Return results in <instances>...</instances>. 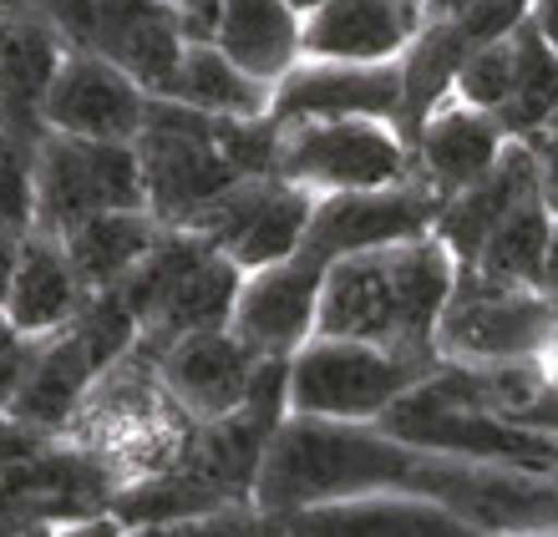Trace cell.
<instances>
[{
    "label": "cell",
    "instance_id": "obj_1",
    "mask_svg": "<svg viewBox=\"0 0 558 537\" xmlns=\"http://www.w3.org/2000/svg\"><path fill=\"white\" fill-rule=\"evenodd\" d=\"M457 290V259L437 239L330 264L320 300L325 340H355L407 361H441L437 330Z\"/></svg>",
    "mask_w": 558,
    "mask_h": 537
},
{
    "label": "cell",
    "instance_id": "obj_2",
    "mask_svg": "<svg viewBox=\"0 0 558 537\" xmlns=\"http://www.w3.org/2000/svg\"><path fill=\"white\" fill-rule=\"evenodd\" d=\"M447 361H407L391 350L315 334L290 361V416L330 426H376Z\"/></svg>",
    "mask_w": 558,
    "mask_h": 537
},
{
    "label": "cell",
    "instance_id": "obj_3",
    "mask_svg": "<svg viewBox=\"0 0 558 537\" xmlns=\"http://www.w3.org/2000/svg\"><path fill=\"white\" fill-rule=\"evenodd\" d=\"M223 117L193 112L183 102H147V122L137 137V162L147 183V213L162 229H189L208 204H219L223 193H234L250 178L223 158L219 147Z\"/></svg>",
    "mask_w": 558,
    "mask_h": 537
},
{
    "label": "cell",
    "instance_id": "obj_4",
    "mask_svg": "<svg viewBox=\"0 0 558 537\" xmlns=\"http://www.w3.org/2000/svg\"><path fill=\"white\" fill-rule=\"evenodd\" d=\"M441 361L452 365H523L558 350V300L544 290H513L457 269L452 305L437 330Z\"/></svg>",
    "mask_w": 558,
    "mask_h": 537
},
{
    "label": "cell",
    "instance_id": "obj_5",
    "mask_svg": "<svg viewBox=\"0 0 558 537\" xmlns=\"http://www.w3.org/2000/svg\"><path fill=\"white\" fill-rule=\"evenodd\" d=\"M102 213H147L137 147L46 132L36 147V229L66 239Z\"/></svg>",
    "mask_w": 558,
    "mask_h": 537
},
{
    "label": "cell",
    "instance_id": "obj_6",
    "mask_svg": "<svg viewBox=\"0 0 558 537\" xmlns=\"http://www.w3.org/2000/svg\"><path fill=\"white\" fill-rule=\"evenodd\" d=\"M46 15L72 51L107 57L147 97L173 91L189 41L168 0H46Z\"/></svg>",
    "mask_w": 558,
    "mask_h": 537
},
{
    "label": "cell",
    "instance_id": "obj_7",
    "mask_svg": "<svg viewBox=\"0 0 558 537\" xmlns=\"http://www.w3.org/2000/svg\"><path fill=\"white\" fill-rule=\"evenodd\" d=\"M412 147L386 122H300L279 127V173L284 183L320 193H376L407 183Z\"/></svg>",
    "mask_w": 558,
    "mask_h": 537
},
{
    "label": "cell",
    "instance_id": "obj_8",
    "mask_svg": "<svg viewBox=\"0 0 558 537\" xmlns=\"http://www.w3.org/2000/svg\"><path fill=\"white\" fill-rule=\"evenodd\" d=\"M441 193L426 178H407L397 188H376V193H330L320 198L315 218H310L305 248L310 259H320L325 269L355 254H376V248H397L432 239L441 218Z\"/></svg>",
    "mask_w": 558,
    "mask_h": 537
},
{
    "label": "cell",
    "instance_id": "obj_9",
    "mask_svg": "<svg viewBox=\"0 0 558 537\" xmlns=\"http://www.w3.org/2000/svg\"><path fill=\"white\" fill-rule=\"evenodd\" d=\"M325 274L330 269L320 259H310V254H294L284 264L259 269V274H244L229 330L265 361H294L320 330Z\"/></svg>",
    "mask_w": 558,
    "mask_h": 537
},
{
    "label": "cell",
    "instance_id": "obj_10",
    "mask_svg": "<svg viewBox=\"0 0 558 537\" xmlns=\"http://www.w3.org/2000/svg\"><path fill=\"white\" fill-rule=\"evenodd\" d=\"M147 102L153 97L122 66H112L107 57H92V51H72L61 61L51 91H46L41 117H46V132H61V137L133 147L143 137Z\"/></svg>",
    "mask_w": 558,
    "mask_h": 537
},
{
    "label": "cell",
    "instance_id": "obj_11",
    "mask_svg": "<svg viewBox=\"0 0 558 537\" xmlns=\"http://www.w3.org/2000/svg\"><path fill=\"white\" fill-rule=\"evenodd\" d=\"M239 290H244V269L198 239L189 259L178 264V274L168 279V290L158 294V305L147 309L133 355L158 365L168 350H178L193 334L229 330L239 309Z\"/></svg>",
    "mask_w": 558,
    "mask_h": 537
},
{
    "label": "cell",
    "instance_id": "obj_12",
    "mask_svg": "<svg viewBox=\"0 0 558 537\" xmlns=\"http://www.w3.org/2000/svg\"><path fill=\"white\" fill-rule=\"evenodd\" d=\"M401 117V66H336L310 61L275 87L269 122H397Z\"/></svg>",
    "mask_w": 558,
    "mask_h": 537
},
{
    "label": "cell",
    "instance_id": "obj_13",
    "mask_svg": "<svg viewBox=\"0 0 558 537\" xmlns=\"http://www.w3.org/2000/svg\"><path fill=\"white\" fill-rule=\"evenodd\" d=\"M259 370H265V355H254L234 330L193 334L158 361L162 391L173 395V406L193 426H214L250 406Z\"/></svg>",
    "mask_w": 558,
    "mask_h": 537
},
{
    "label": "cell",
    "instance_id": "obj_14",
    "mask_svg": "<svg viewBox=\"0 0 558 537\" xmlns=\"http://www.w3.org/2000/svg\"><path fill=\"white\" fill-rule=\"evenodd\" d=\"M426 30V5L416 0H330L305 15L300 51L336 66H397Z\"/></svg>",
    "mask_w": 558,
    "mask_h": 537
},
{
    "label": "cell",
    "instance_id": "obj_15",
    "mask_svg": "<svg viewBox=\"0 0 558 537\" xmlns=\"http://www.w3.org/2000/svg\"><path fill=\"white\" fill-rule=\"evenodd\" d=\"M72 46L41 11L0 15V127L15 132L26 147L46 143V91L57 82Z\"/></svg>",
    "mask_w": 558,
    "mask_h": 537
},
{
    "label": "cell",
    "instance_id": "obj_16",
    "mask_svg": "<svg viewBox=\"0 0 558 537\" xmlns=\"http://www.w3.org/2000/svg\"><path fill=\"white\" fill-rule=\"evenodd\" d=\"M102 376H107L102 355L82 340V330H61L36 345V361H31L26 380L15 386V395L5 401L0 416L15 426H31V431L66 436L76 411L87 406L92 386Z\"/></svg>",
    "mask_w": 558,
    "mask_h": 537
},
{
    "label": "cell",
    "instance_id": "obj_17",
    "mask_svg": "<svg viewBox=\"0 0 558 537\" xmlns=\"http://www.w3.org/2000/svg\"><path fill=\"white\" fill-rule=\"evenodd\" d=\"M533 198H544V168H538V152H533L529 143H508L502 147V158H498V168H493L477 188L457 193L452 204L441 208L432 239L452 254L457 269H472L477 254H483V244L493 239V229H498L508 213H518L523 204H533Z\"/></svg>",
    "mask_w": 558,
    "mask_h": 537
},
{
    "label": "cell",
    "instance_id": "obj_18",
    "mask_svg": "<svg viewBox=\"0 0 558 537\" xmlns=\"http://www.w3.org/2000/svg\"><path fill=\"white\" fill-rule=\"evenodd\" d=\"M284 537H483L457 512L416 497H351L284 512Z\"/></svg>",
    "mask_w": 558,
    "mask_h": 537
},
{
    "label": "cell",
    "instance_id": "obj_19",
    "mask_svg": "<svg viewBox=\"0 0 558 537\" xmlns=\"http://www.w3.org/2000/svg\"><path fill=\"white\" fill-rule=\"evenodd\" d=\"M87 300L92 294L82 290V279H76L61 239L36 229L21 244V269H15L11 300H5V320L26 334V340H51V334L72 330L82 320Z\"/></svg>",
    "mask_w": 558,
    "mask_h": 537
},
{
    "label": "cell",
    "instance_id": "obj_20",
    "mask_svg": "<svg viewBox=\"0 0 558 537\" xmlns=\"http://www.w3.org/2000/svg\"><path fill=\"white\" fill-rule=\"evenodd\" d=\"M502 147H508V137H502L498 117L472 112V107L457 102V107H441V112L426 122L412 152H416V162H422V178L441 193V204H452L457 193L477 188V183L498 168Z\"/></svg>",
    "mask_w": 558,
    "mask_h": 537
},
{
    "label": "cell",
    "instance_id": "obj_21",
    "mask_svg": "<svg viewBox=\"0 0 558 537\" xmlns=\"http://www.w3.org/2000/svg\"><path fill=\"white\" fill-rule=\"evenodd\" d=\"M300 36H305V15L294 11L290 0H229L219 51L244 76L279 87L294 72V57H305Z\"/></svg>",
    "mask_w": 558,
    "mask_h": 537
},
{
    "label": "cell",
    "instance_id": "obj_22",
    "mask_svg": "<svg viewBox=\"0 0 558 537\" xmlns=\"http://www.w3.org/2000/svg\"><path fill=\"white\" fill-rule=\"evenodd\" d=\"M162 223L153 213H102L61 239L87 294H112L133 279L137 264L158 248Z\"/></svg>",
    "mask_w": 558,
    "mask_h": 537
},
{
    "label": "cell",
    "instance_id": "obj_23",
    "mask_svg": "<svg viewBox=\"0 0 558 537\" xmlns=\"http://www.w3.org/2000/svg\"><path fill=\"white\" fill-rule=\"evenodd\" d=\"M472 57V41L457 30V21H432L412 41V51L397 61L401 66V132L407 147H416L422 127L441 112V97L457 91V72Z\"/></svg>",
    "mask_w": 558,
    "mask_h": 537
},
{
    "label": "cell",
    "instance_id": "obj_24",
    "mask_svg": "<svg viewBox=\"0 0 558 537\" xmlns=\"http://www.w3.org/2000/svg\"><path fill=\"white\" fill-rule=\"evenodd\" d=\"M162 102H183L193 112L234 117V122H265L269 107H275V87L244 76L219 46H189L173 91Z\"/></svg>",
    "mask_w": 558,
    "mask_h": 537
},
{
    "label": "cell",
    "instance_id": "obj_25",
    "mask_svg": "<svg viewBox=\"0 0 558 537\" xmlns=\"http://www.w3.org/2000/svg\"><path fill=\"white\" fill-rule=\"evenodd\" d=\"M234 508H254V502H239V497L219 492L214 481L168 466L158 477L128 481L118 492V502H112V517H118L128 533H137V527L189 523V517H214V512H234Z\"/></svg>",
    "mask_w": 558,
    "mask_h": 537
},
{
    "label": "cell",
    "instance_id": "obj_26",
    "mask_svg": "<svg viewBox=\"0 0 558 537\" xmlns=\"http://www.w3.org/2000/svg\"><path fill=\"white\" fill-rule=\"evenodd\" d=\"M513 97L502 102L498 127L508 143H538L544 132L558 127V51L544 41V30L533 21L513 36Z\"/></svg>",
    "mask_w": 558,
    "mask_h": 537
},
{
    "label": "cell",
    "instance_id": "obj_27",
    "mask_svg": "<svg viewBox=\"0 0 558 537\" xmlns=\"http://www.w3.org/2000/svg\"><path fill=\"white\" fill-rule=\"evenodd\" d=\"M554 208L544 198L523 204L518 213H508L493 229V239L483 244L472 274L493 279V284H513V290H544L548 274V248H554Z\"/></svg>",
    "mask_w": 558,
    "mask_h": 537
},
{
    "label": "cell",
    "instance_id": "obj_28",
    "mask_svg": "<svg viewBox=\"0 0 558 537\" xmlns=\"http://www.w3.org/2000/svg\"><path fill=\"white\" fill-rule=\"evenodd\" d=\"M0 233L31 239L36 233V147L0 127Z\"/></svg>",
    "mask_w": 558,
    "mask_h": 537
},
{
    "label": "cell",
    "instance_id": "obj_29",
    "mask_svg": "<svg viewBox=\"0 0 558 537\" xmlns=\"http://www.w3.org/2000/svg\"><path fill=\"white\" fill-rule=\"evenodd\" d=\"M513 72H518L513 41L483 46V51H472V57L462 61V72H457V97H462V107H472V112L498 117L502 102L513 97Z\"/></svg>",
    "mask_w": 558,
    "mask_h": 537
},
{
    "label": "cell",
    "instance_id": "obj_30",
    "mask_svg": "<svg viewBox=\"0 0 558 537\" xmlns=\"http://www.w3.org/2000/svg\"><path fill=\"white\" fill-rule=\"evenodd\" d=\"M128 537H284V523H279L275 512L234 508V512H214V517H189V523L137 527Z\"/></svg>",
    "mask_w": 558,
    "mask_h": 537
},
{
    "label": "cell",
    "instance_id": "obj_31",
    "mask_svg": "<svg viewBox=\"0 0 558 537\" xmlns=\"http://www.w3.org/2000/svg\"><path fill=\"white\" fill-rule=\"evenodd\" d=\"M36 345H41V340H26V334L0 315V411H5V401L15 395V386L26 380L31 361H36Z\"/></svg>",
    "mask_w": 558,
    "mask_h": 537
},
{
    "label": "cell",
    "instance_id": "obj_32",
    "mask_svg": "<svg viewBox=\"0 0 558 537\" xmlns=\"http://www.w3.org/2000/svg\"><path fill=\"white\" fill-rule=\"evenodd\" d=\"M223 11H229V0H173L178 30L189 46H219Z\"/></svg>",
    "mask_w": 558,
    "mask_h": 537
},
{
    "label": "cell",
    "instance_id": "obj_33",
    "mask_svg": "<svg viewBox=\"0 0 558 537\" xmlns=\"http://www.w3.org/2000/svg\"><path fill=\"white\" fill-rule=\"evenodd\" d=\"M538 152V168H544V204L558 213V127L544 132L538 143H529Z\"/></svg>",
    "mask_w": 558,
    "mask_h": 537
},
{
    "label": "cell",
    "instance_id": "obj_34",
    "mask_svg": "<svg viewBox=\"0 0 558 537\" xmlns=\"http://www.w3.org/2000/svg\"><path fill=\"white\" fill-rule=\"evenodd\" d=\"M57 537H128V527H122L112 512H102V517H82V523L57 527Z\"/></svg>",
    "mask_w": 558,
    "mask_h": 537
},
{
    "label": "cell",
    "instance_id": "obj_35",
    "mask_svg": "<svg viewBox=\"0 0 558 537\" xmlns=\"http://www.w3.org/2000/svg\"><path fill=\"white\" fill-rule=\"evenodd\" d=\"M21 244H26V239H5V233H0V315H5V300H11L15 269H21Z\"/></svg>",
    "mask_w": 558,
    "mask_h": 537
},
{
    "label": "cell",
    "instance_id": "obj_36",
    "mask_svg": "<svg viewBox=\"0 0 558 537\" xmlns=\"http://www.w3.org/2000/svg\"><path fill=\"white\" fill-rule=\"evenodd\" d=\"M533 26L544 30V41L558 51V0H533Z\"/></svg>",
    "mask_w": 558,
    "mask_h": 537
},
{
    "label": "cell",
    "instance_id": "obj_37",
    "mask_svg": "<svg viewBox=\"0 0 558 537\" xmlns=\"http://www.w3.org/2000/svg\"><path fill=\"white\" fill-rule=\"evenodd\" d=\"M422 5H426V15H432V21H452V15L472 11L477 0H422Z\"/></svg>",
    "mask_w": 558,
    "mask_h": 537
},
{
    "label": "cell",
    "instance_id": "obj_38",
    "mask_svg": "<svg viewBox=\"0 0 558 537\" xmlns=\"http://www.w3.org/2000/svg\"><path fill=\"white\" fill-rule=\"evenodd\" d=\"M544 294L558 300V229H554V248H548V274H544Z\"/></svg>",
    "mask_w": 558,
    "mask_h": 537
},
{
    "label": "cell",
    "instance_id": "obj_39",
    "mask_svg": "<svg viewBox=\"0 0 558 537\" xmlns=\"http://www.w3.org/2000/svg\"><path fill=\"white\" fill-rule=\"evenodd\" d=\"M0 537H57V527L31 523V527H0Z\"/></svg>",
    "mask_w": 558,
    "mask_h": 537
},
{
    "label": "cell",
    "instance_id": "obj_40",
    "mask_svg": "<svg viewBox=\"0 0 558 537\" xmlns=\"http://www.w3.org/2000/svg\"><path fill=\"white\" fill-rule=\"evenodd\" d=\"M46 0H0V15H15V11H41Z\"/></svg>",
    "mask_w": 558,
    "mask_h": 537
},
{
    "label": "cell",
    "instance_id": "obj_41",
    "mask_svg": "<svg viewBox=\"0 0 558 537\" xmlns=\"http://www.w3.org/2000/svg\"><path fill=\"white\" fill-rule=\"evenodd\" d=\"M487 537H558V533H487Z\"/></svg>",
    "mask_w": 558,
    "mask_h": 537
},
{
    "label": "cell",
    "instance_id": "obj_42",
    "mask_svg": "<svg viewBox=\"0 0 558 537\" xmlns=\"http://www.w3.org/2000/svg\"><path fill=\"white\" fill-rule=\"evenodd\" d=\"M168 5H173V0H168Z\"/></svg>",
    "mask_w": 558,
    "mask_h": 537
}]
</instances>
